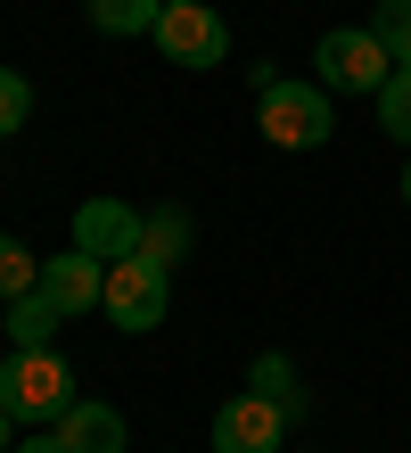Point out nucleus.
Returning a JSON list of instances; mask_svg holds the SVG:
<instances>
[{
    "label": "nucleus",
    "mask_w": 411,
    "mask_h": 453,
    "mask_svg": "<svg viewBox=\"0 0 411 453\" xmlns=\"http://www.w3.org/2000/svg\"><path fill=\"white\" fill-rule=\"evenodd\" d=\"M25 116H34V83L17 66H0V132H25Z\"/></svg>",
    "instance_id": "17"
},
{
    "label": "nucleus",
    "mask_w": 411,
    "mask_h": 453,
    "mask_svg": "<svg viewBox=\"0 0 411 453\" xmlns=\"http://www.w3.org/2000/svg\"><path fill=\"white\" fill-rule=\"evenodd\" d=\"M34 288L74 322V313H99V297H107V264H99V256H82V248L42 256V280H34Z\"/></svg>",
    "instance_id": "8"
},
{
    "label": "nucleus",
    "mask_w": 411,
    "mask_h": 453,
    "mask_svg": "<svg viewBox=\"0 0 411 453\" xmlns=\"http://www.w3.org/2000/svg\"><path fill=\"white\" fill-rule=\"evenodd\" d=\"M58 445L66 453H132V429L116 404H99V395H74V412L58 420Z\"/></svg>",
    "instance_id": "9"
},
{
    "label": "nucleus",
    "mask_w": 411,
    "mask_h": 453,
    "mask_svg": "<svg viewBox=\"0 0 411 453\" xmlns=\"http://www.w3.org/2000/svg\"><path fill=\"white\" fill-rule=\"evenodd\" d=\"M313 83L321 91H354V99H378L387 91V74H395V58H387V42L370 34V25H338V34H321L313 42Z\"/></svg>",
    "instance_id": "2"
},
{
    "label": "nucleus",
    "mask_w": 411,
    "mask_h": 453,
    "mask_svg": "<svg viewBox=\"0 0 411 453\" xmlns=\"http://www.w3.org/2000/svg\"><path fill=\"white\" fill-rule=\"evenodd\" d=\"M164 305H173V264H156V256L107 264V297H99V313H107L116 330H156Z\"/></svg>",
    "instance_id": "4"
},
{
    "label": "nucleus",
    "mask_w": 411,
    "mask_h": 453,
    "mask_svg": "<svg viewBox=\"0 0 411 453\" xmlns=\"http://www.w3.org/2000/svg\"><path fill=\"white\" fill-rule=\"evenodd\" d=\"M403 206H411V157H403Z\"/></svg>",
    "instance_id": "20"
},
{
    "label": "nucleus",
    "mask_w": 411,
    "mask_h": 453,
    "mask_svg": "<svg viewBox=\"0 0 411 453\" xmlns=\"http://www.w3.org/2000/svg\"><path fill=\"white\" fill-rule=\"evenodd\" d=\"M378 132H395V141L411 149V66H395L387 91H378Z\"/></svg>",
    "instance_id": "15"
},
{
    "label": "nucleus",
    "mask_w": 411,
    "mask_h": 453,
    "mask_svg": "<svg viewBox=\"0 0 411 453\" xmlns=\"http://www.w3.org/2000/svg\"><path fill=\"white\" fill-rule=\"evenodd\" d=\"M370 34L387 42L395 66H411V0H378V9H370Z\"/></svg>",
    "instance_id": "14"
},
{
    "label": "nucleus",
    "mask_w": 411,
    "mask_h": 453,
    "mask_svg": "<svg viewBox=\"0 0 411 453\" xmlns=\"http://www.w3.org/2000/svg\"><path fill=\"white\" fill-rule=\"evenodd\" d=\"M58 322H66V313L49 305L42 288H25V297H9V322H0V330H9V346H49Z\"/></svg>",
    "instance_id": "10"
},
{
    "label": "nucleus",
    "mask_w": 411,
    "mask_h": 453,
    "mask_svg": "<svg viewBox=\"0 0 411 453\" xmlns=\"http://www.w3.org/2000/svg\"><path fill=\"white\" fill-rule=\"evenodd\" d=\"M9 429H17V420H9V412H0V453H9Z\"/></svg>",
    "instance_id": "19"
},
{
    "label": "nucleus",
    "mask_w": 411,
    "mask_h": 453,
    "mask_svg": "<svg viewBox=\"0 0 411 453\" xmlns=\"http://www.w3.org/2000/svg\"><path fill=\"white\" fill-rule=\"evenodd\" d=\"M141 256H156V264L189 256V215H181V206H156V215L141 223Z\"/></svg>",
    "instance_id": "13"
},
{
    "label": "nucleus",
    "mask_w": 411,
    "mask_h": 453,
    "mask_svg": "<svg viewBox=\"0 0 411 453\" xmlns=\"http://www.w3.org/2000/svg\"><path fill=\"white\" fill-rule=\"evenodd\" d=\"M247 388H255V395H271V404H280L288 420H305V388H296V363H288V355H255Z\"/></svg>",
    "instance_id": "11"
},
{
    "label": "nucleus",
    "mask_w": 411,
    "mask_h": 453,
    "mask_svg": "<svg viewBox=\"0 0 411 453\" xmlns=\"http://www.w3.org/2000/svg\"><path fill=\"white\" fill-rule=\"evenodd\" d=\"M74 371L58 346H17L9 363H0V412L17 420V429H58V420L74 412Z\"/></svg>",
    "instance_id": "1"
},
{
    "label": "nucleus",
    "mask_w": 411,
    "mask_h": 453,
    "mask_svg": "<svg viewBox=\"0 0 411 453\" xmlns=\"http://www.w3.org/2000/svg\"><path fill=\"white\" fill-rule=\"evenodd\" d=\"M173 66H223L231 58V25L214 0H164V17H156V34H148Z\"/></svg>",
    "instance_id": "5"
},
{
    "label": "nucleus",
    "mask_w": 411,
    "mask_h": 453,
    "mask_svg": "<svg viewBox=\"0 0 411 453\" xmlns=\"http://www.w3.org/2000/svg\"><path fill=\"white\" fill-rule=\"evenodd\" d=\"M17 453H66V445H58V429H34V437H25Z\"/></svg>",
    "instance_id": "18"
},
{
    "label": "nucleus",
    "mask_w": 411,
    "mask_h": 453,
    "mask_svg": "<svg viewBox=\"0 0 411 453\" xmlns=\"http://www.w3.org/2000/svg\"><path fill=\"white\" fill-rule=\"evenodd\" d=\"M34 280H42V256H34V248H17V239H0V305L25 297Z\"/></svg>",
    "instance_id": "16"
},
{
    "label": "nucleus",
    "mask_w": 411,
    "mask_h": 453,
    "mask_svg": "<svg viewBox=\"0 0 411 453\" xmlns=\"http://www.w3.org/2000/svg\"><path fill=\"white\" fill-rule=\"evenodd\" d=\"M156 17H164V0H91V25H99V34H116V42L156 34Z\"/></svg>",
    "instance_id": "12"
},
{
    "label": "nucleus",
    "mask_w": 411,
    "mask_h": 453,
    "mask_svg": "<svg viewBox=\"0 0 411 453\" xmlns=\"http://www.w3.org/2000/svg\"><path fill=\"white\" fill-rule=\"evenodd\" d=\"M141 223L148 215H132L124 198H82L74 206V248L99 256V264H124V256H141Z\"/></svg>",
    "instance_id": "7"
},
{
    "label": "nucleus",
    "mask_w": 411,
    "mask_h": 453,
    "mask_svg": "<svg viewBox=\"0 0 411 453\" xmlns=\"http://www.w3.org/2000/svg\"><path fill=\"white\" fill-rule=\"evenodd\" d=\"M280 445H288V412L255 388L214 412V453H280Z\"/></svg>",
    "instance_id": "6"
},
{
    "label": "nucleus",
    "mask_w": 411,
    "mask_h": 453,
    "mask_svg": "<svg viewBox=\"0 0 411 453\" xmlns=\"http://www.w3.org/2000/svg\"><path fill=\"white\" fill-rule=\"evenodd\" d=\"M255 124H263V141L271 149H321L329 132H338V116H329V91L321 83H263V99H255Z\"/></svg>",
    "instance_id": "3"
}]
</instances>
